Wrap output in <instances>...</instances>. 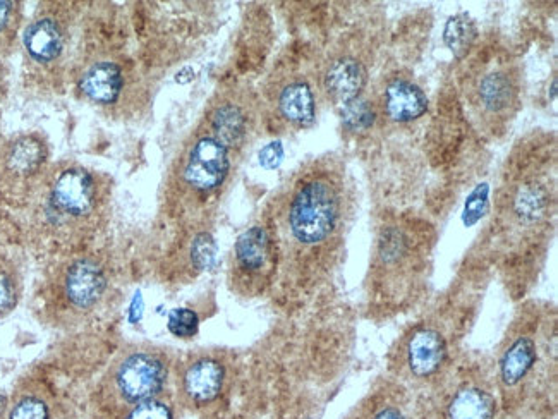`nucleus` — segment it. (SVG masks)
Returning <instances> with one entry per match:
<instances>
[{
    "mask_svg": "<svg viewBox=\"0 0 558 419\" xmlns=\"http://www.w3.org/2000/svg\"><path fill=\"white\" fill-rule=\"evenodd\" d=\"M19 200H23L38 232L71 239L91 231L104 219L110 184L85 165L64 160L50 164Z\"/></svg>",
    "mask_w": 558,
    "mask_h": 419,
    "instance_id": "obj_1",
    "label": "nucleus"
},
{
    "mask_svg": "<svg viewBox=\"0 0 558 419\" xmlns=\"http://www.w3.org/2000/svg\"><path fill=\"white\" fill-rule=\"evenodd\" d=\"M110 291V270L97 255H76L55 270L49 282L47 308L57 322L91 315Z\"/></svg>",
    "mask_w": 558,
    "mask_h": 419,
    "instance_id": "obj_2",
    "label": "nucleus"
},
{
    "mask_svg": "<svg viewBox=\"0 0 558 419\" xmlns=\"http://www.w3.org/2000/svg\"><path fill=\"white\" fill-rule=\"evenodd\" d=\"M73 25L69 4L47 2L38 7L21 35L31 76L49 79L64 73L73 45Z\"/></svg>",
    "mask_w": 558,
    "mask_h": 419,
    "instance_id": "obj_3",
    "label": "nucleus"
},
{
    "mask_svg": "<svg viewBox=\"0 0 558 419\" xmlns=\"http://www.w3.org/2000/svg\"><path fill=\"white\" fill-rule=\"evenodd\" d=\"M169 378L164 354L145 346L129 347L105 375V392L122 409L158 399Z\"/></svg>",
    "mask_w": 558,
    "mask_h": 419,
    "instance_id": "obj_4",
    "label": "nucleus"
},
{
    "mask_svg": "<svg viewBox=\"0 0 558 419\" xmlns=\"http://www.w3.org/2000/svg\"><path fill=\"white\" fill-rule=\"evenodd\" d=\"M339 219V200L332 184L313 179L296 189L292 196L287 224L292 237L301 244L325 241Z\"/></svg>",
    "mask_w": 558,
    "mask_h": 419,
    "instance_id": "obj_5",
    "label": "nucleus"
},
{
    "mask_svg": "<svg viewBox=\"0 0 558 419\" xmlns=\"http://www.w3.org/2000/svg\"><path fill=\"white\" fill-rule=\"evenodd\" d=\"M50 148L42 134L21 133L0 148V188L21 198L49 167Z\"/></svg>",
    "mask_w": 558,
    "mask_h": 419,
    "instance_id": "obj_6",
    "label": "nucleus"
},
{
    "mask_svg": "<svg viewBox=\"0 0 558 419\" xmlns=\"http://www.w3.org/2000/svg\"><path fill=\"white\" fill-rule=\"evenodd\" d=\"M229 171V148L213 138L212 134H205L189 148L182 164L181 179L191 191L210 195L225 183Z\"/></svg>",
    "mask_w": 558,
    "mask_h": 419,
    "instance_id": "obj_7",
    "label": "nucleus"
},
{
    "mask_svg": "<svg viewBox=\"0 0 558 419\" xmlns=\"http://www.w3.org/2000/svg\"><path fill=\"white\" fill-rule=\"evenodd\" d=\"M76 88L86 102L100 107H112L121 102L122 95L126 92V74L117 62H90L79 73Z\"/></svg>",
    "mask_w": 558,
    "mask_h": 419,
    "instance_id": "obj_8",
    "label": "nucleus"
},
{
    "mask_svg": "<svg viewBox=\"0 0 558 419\" xmlns=\"http://www.w3.org/2000/svg\"><path fill=\"white\" fill-rule=\"evenodd\" d=\"M225 382L224 365L213 358L196 359L182 375V390L189 401L208 404L222 392Z\"/></svg>",
    "mask_w": 558,
    "mask_h": 419,
    "instance_id": "obj_9",
    "label": "nucleus"
},
{
    "mask_svg": "<svg viewBox=\"0 0 558 419\" xmlns=\"http://www.w3.org/2000/svg\"><path fill=\"white\" fill-rule=\"evenodd\" d=\"M447 347L437 330H419L407 346L409 368L416 377H430L442 366Z\"/></svg>",
    "mask_w": 558,
    "mask_h": 419,
    "instance_id": "obj_10",
    "label": "nucleus"
},
{
    "mask_svg": "<svg viewBox=\"0 0 558 419\" xmlns=\"http://www.w3.org/2000/svg\"><path fill=\"white\" fill-rule=\"evenodd\" d=\"M428 109V98L418 86L397 79L385 90V110L392 121H416Z\"/></svg>",
    "mask_w": 558,
    "mask_h": 419,
    "instance_id": "obj_11",
    "label": "nucleus"
},
{
    "mask_svg": "<svg viewBox=\"0 0 558 419\" xmlns=\"http://www.w3.org/2000/svg\"><path fill=\"white\" fill-rule=\"evenodd\" d=\"M364 85H366V71H364L363 64L351 57L335 61L332 66L328 67L327 74H325L327 92L335 100L344 102V104L358 100Z\"/></svg>",
    "mask_w": 558,
    "mask_h": 419,
    "instance_id": "obj_12",
    "label": "nucleus"
},
{
    "mask_svg": "<svg viewBox=\"0 0 558 419\" xmlns=\"http://www.w3.org/2000/svg\"><path fill=\"white\" fill-rule=\"evenodd\" d=\"M272 255L270 234L265 227L253 225L237 239L234 256L237 268L244 274H260L267 267Z\"/></svg>",
    "mask_w": 558,
    "mask_h": 419,
    "instance_id": "obj_13",
    "label": "nucleus"
},
{
    "mask_svg": "<svg viewBox=\"0 0 558 419\" xmlns=\"http://www.w3.org/2000/svg\"><path fill=\"white\" fill-rule=\"evenodd\" d=\"M210 129L213 138H217L229 150L239 148L248 138V116L241 105L222 102L210 114Z\"/></svg>",
    "mask_w": 558,
    "mask_h": 419,
    "instance_id": "obj_14",
    "label": "nucleus"
},
{
    "mask_svg": "<svg viewBox=\"0 0 558 419\" xmlns=\"http://www.w3.org/2000/svg\"><path fill=\"white\" fill-rule=\"evenodd\" d=\"M277 109L280 116L294 126H311L315 121L316 105L310 85L304 81L287 83L277 97Z\"/></svg>",
    "mask_w": 558,
    "mask_h": 419,
    "instance_id": "obj_15",
    "label": "nucleus"
},
{
    "mask_svg": "<svg viewBox=\"0 0 558 419\" xmlns=\"http://www.w3.org/2000/svg\"><path fill=\"white\" fill-rule=\"evenodd\" d=\"M497 404L492 395L478 387H466L455 394L449 406V419H493Z\"/></svg>",
    "mask_w": 558,
    "mask_h": 419,
    "instance_id": "obj_16",
    "label": "nucleus"
},
{
    "mask_svg": "<svg viewBox=\"0 0 558 419\" xmlns=\"http://www.w3.org/2000/svg\"><path fill=\"white\" fill-rule=\"evenodd\" d=\"M536 361V346L528 337L517 339L505 351L504 358L500 361V375L505 385H517L522 378L528 375Z\"/></svg>",
    "mask_w": 558,
    "mask_h": 419,
    "instance_id": "obj_17",
    "label": "nucleus"
},
{
    "mask_svg": "<svg viewBox=\"0 0 558 419\" xmlns=\"http://www.w3.org/2000/svg\"><path fill=\"white\" fill-rule=\"evenodd\" d=\"M6 419H54V411L42 390L26 389L18 392L7 407Z\"/></svg>",
    "mask_w": 558,
    "mask_h": 419,
    "instance_id": "obj_18",
    "label": "nucleus"
},
{
    "mask_svg": "<svg viewBox=\"0 0 558 419\" xmlns=\"http://www.w3.org/2000/svg\"><path fill=\"white\" fill-rule=\"evenodd\" d=\"M476 26L468 14H457L450 18L443 30V42L455 57H464L473 47Z\"/></svg>",
    "mask_w": 558,
    "mask_h": 419,
    "instance_id": "obj_19",
    "label": "nucleus"
},
{
    "mask_svg": "<svg viewBox=\"0 0 558 419\" xmlns=\"http://www.w3.org/2000/svg\"><path fill=\"white\" fill-rule=\"evenodd\" d=\"M21 298V277L11 258L0 249V318L9 315Z\"/></svg>",
    "mask_w": 558,
    "mask_h": 419,
    "instance_id": "obj_20",
    "label": "nucleus"
},
{
    "mask_svg": "<svg viewBox=\"0 0 558 419\" xmlns=\"http://www.w3.org/2000/svg\"><path fill=\"white\" fill-rule=\"evenodd\" d=\"M514 97V86L502 73L488 74L480 86V98L486 109L498 112L505 109Z\"/></svg>",
    "mask_w": 558,
    "mask_h": 419,
    "instance_id": "obj_21",
    "label": "nucleus"
},
{
    "mask_svg": "<svg viewBox=\"0 0 558 419\" xmlns=\"http://www.w3.org/2000/svg\"><path fill=\"white\" fill-rule=\"evenodd\" d=\"M23 23V4L0 0V55L13 49Z\"/></svg>",
    "mask_w": 558,
    "mask_h": 419,
    "instance_id": "obj_22",
    "label": "nucleus"
},
{
    "mask_svg": "<svg viewBox=\"0 0 558 419\" xmlns=\"http://www.w3.org/2000/svg\"><path fill=\"white\" fill-rule=\"evenodd\" d=\"M342 121L351 131H366L375 122V110L364 100H354L344 107Z\"/></svg>",
    "mask_w": 558,
    "mask_h": 419,
    "instance_id": "obj_23",
    "label": "nucleus"
},
{
    "mask_svg": "<svg viewBox=\"0 0 558 419\" xmlns=\"http://www.w3.org/2000/svg\"><path fill=\"white\" fill-rule=\"evenodd\" d=\"M546 207V198L538 188L521 189L516 198V213L524 220L540 219Z\"/></svg>",
    "mask_w": 558,
    "mask_h": 419,
    "instance_id": "obj_24",
    "label": "nucleus"
},
{
    "mask_svg": "<svg viewBox=\"0 0 558 419\" xmlns=\"http://www.w3.org/2000/svg\"><path fill=\"white\" fill-rule=\"evenodd\" d=\"M167 327H169L170 334L176 335L179 339H191L198 334L200 318L193 310L177 308V310L170 311Z\"/></svg>",
    "mask_w": 558,
    "mask_h": 419,
    "instance_id": "obj_25",
    "label": "nucleus"
},
{
    "mask_svg": "<svg viewBox=\"0 0 558 419\" xmlns=\"http://www.w3.org/2000/svg\"><path fill=\"white\" fill-rule=\"evenodd\" d=\"M121 419H174V413L172 407L158 397L124 409Z\"/></svg>",
    "mask_w": 558,
    "mask_h": 419,
    "instance_id": "obj_26",
    "label": "nucleus"
},
{
    "mask_svg": "<svg viewBox=\"0 0 558 419\" xmlns=\"http://www.w3.org/2000/svg\"><path fill=\"white\" fill-rule=\"evenodd\" d=\"M215 258H217V246L213 237L207 232H201L191 244V262L198 270H208L215 263Z\"/></svg>",
    "mask_w": 558,
    "mask_h": 419,
    "instance_id": "obj_27",
    "label": "nucleus"
},
{
    "mask_svg": "<svg viewBox=\"0 0 558 419\" xmlns=\"http://www.w3.org/2000/svg\"><path fill=\"white\" fill-rule=\"evenodd\" d=\"M488 193H490L488 184H480L468 196V201L464 205V215H462V220H464V224L468 225V227L476 224V222H480L481 217L488 210Z\"/></svg>",
    "mask_w": 558,
    "mask_h": 419,
    "instance_id": "obj_28",
    "label": "nucleus"
},
{
    "mask_svg": "<svg viewBox=\"0 0 558 419\" xmlns=\"http://www.w3.org/2000/svg\"><path fill=\"white\" fill-rule=\"evenodd\" d=\"M282 158H284V148H282L279 141L270 143V145L265 146L260 152V164L263 165L265 169H275V167H279Z\"/></svg>",
    "mask_w": 558,
    "mask_h": 419,
    "instance_id": "obj_29",
    "label": "nucleus"
},
{
    "mask_svg": "<svg viewBox=\"0 0 558 419\" xmlns=\"http://www.w3.org/2000/svg\"><path fill=\"white\" fill-rule=\"evenodd\" d=\"M373 419H404V416L395 407H387V409H382Z\"/></svg>",
    "mask_w": 558,
    "mask_h": 419,
    "instance_id": "obj_30",
    "label": "nucleus"
},
{
    "mask_svg": "<svg viewBox=\"0 0 558 419\" xmlns=\"http://www.w3.org/2000/svg\"><path fill=\"white\" fill-rule=\"evenodd\" d=\"M4 93H6V85H4V73L0 67V110H2V102H4Z\"/></svg>",
    "mask_w": 558,
    "mask_h": 419,
    "instance_id": "obj_31",
    "label": "nucleus"
},
{
    "mask_svg": "<svg viewBox=\"0 0 558 419\" xmlns=\"http://www.w3.org/2000/svg\"><path fill=\"white\" fill-rule=\"evenodd\" d=\"M6 409H7L6 395L2 394V390H0V419H2V416H4V414H6Z\"/></svg>",
    "mask_w": 558,
    "mask_h": 419,
    "instance_id": "obj_32",
    "label": "nucleus"
}]
</instances>
